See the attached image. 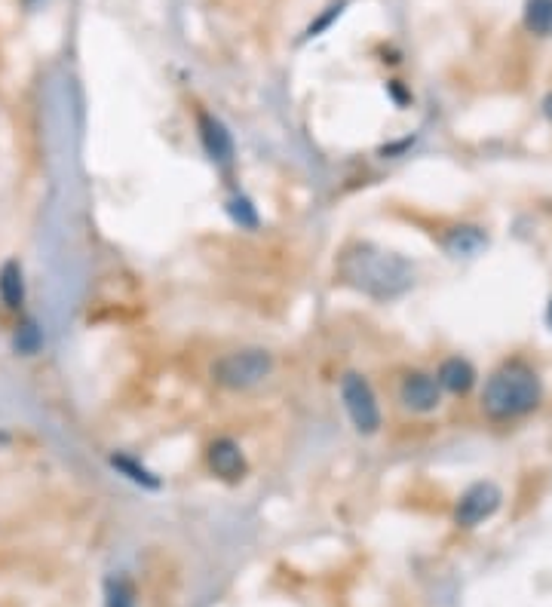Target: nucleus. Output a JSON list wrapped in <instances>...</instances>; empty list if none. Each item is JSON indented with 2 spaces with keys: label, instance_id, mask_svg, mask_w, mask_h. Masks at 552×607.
Returning a JSON list of instances; mask_svg holds the SVG:
<instances>
[{
  "label": "nucleus",
  "instance_id": "nucleus-10",
  "mask_svg": "<svg viewBox=\"0 0 552 607\" xmlns=\"http://www.w3.org/2000/svg\"><path fill=\"white\" fill-rule=\"evenodd\" d=\"M436 381H439L442 390H448V393H454V396H464V393H470L473 384H476V368H473L467 359L451 356V359H445V362L439 365Z\"/></svg>",
  "mask_w": 552,
  "mask_h": 607
},
{
  "label": "nucleus",
  "instance_id": "nucleus-1",
  "mask_svg": "<svg viewBox=\"0 0 552 607\" xmlns=\"http://www.w3.org/2000/svg\"><path fill=\"white\" fill-rule=\"evenodd\" d=\"M338 276L341 283L368 298L390 301L411 289L414 267L396 252L378 249L372 243H353L338 255Z\"/></svg>",
  "mask_w": 552,
  "mask_h": 607
},
{
  "label": "nucleus",
  "instance_id": "nucleus-14",
  "mask_svg": "<svg viewBox=\"0 0 552 607\" xmlns=\"http://www.w3.org/2000/svg\"><path fill=\"white\" fill-rule=\"evenodd\" d=\"M105 607H135V586L126 577H108Z\"/></svg>",
  "mask_w": 552,
  "mask_h": 607
},
{
  "label": "nucleus",
  "instance_id": "nucleus-5",
  "mask_svg": "<svg viewBox=\"0 0 552 607\" xmlns=\"http://www.w3.org/2000/svg\"><path fill=\"white\" fill-rule=\"evenodd\" d=\"M206 466L209 473L218 479V482H227V485H237L249 476V460H246V451L237 439L230 436H218L209 442L206 448Z\"/></svg>",
  "mask_w": 552,
  "mask_h": 607
},
{
  "label": "nucleus",
  "instance_id": "nucleus-17",
  "mask_svg": "<svg viewBox=\"0 0 552 607\" xmlns=\"http://www.w3.org/2000/svg\"><path fill=\"white\" fill-rule=\"evenodd\" d=\"M543 114H546V117L552 120V92H549V96L543 99Z\"/></svg>",
  "mask_w": 552,
  "mask_h": 607
},
{
  "label": "nucleus",
  "instance_id": "nucleus-19",
  "mask_svg": "<svg viewBox=\"0 0 552 607\" xmlns=\"http://www.w3.org/2000/svg\"><path fill=\"white\" fill-rule=\"evenodd\" d=\"M546 319H549V325H552V301H549V310H546Z\"/></svg>",
  "mask_w": 552,
  "mask_h": 607
},
{
  "label": "nucleus",
  "instance_id": "nucleus-2",
  "mask_svg": "<svg viewBox=\"0 0 552 607\" xmlns=\"http://www.w3.org/2000/svg\"><path fill=\"white\" fill-rule=\"evenodd\" d=\"M540 405V378L522 362H506L488 378L482 408L494 420H513Z\"/></svg>",
  "mask_w": 552,
  "mask_h": 607
},
{
  "label": "nucleus",
  "instance_id": "nucleus-16",
  "mask_svg": "<svg viewBox=\"0 0 552 607\" xmlns=\"http://www.w3.org/2000/svg\"><path fill=\"white\" fill-rule=\"evenodd\" d=\"M227 212L234 215V221L243 224V227H255V224H258V215H255V209H252V203L243 200V197H237L234 203H227Z\"/></svg>",
  "mask_w": 552,
  "mask_h": 607
},
{
  "label": "nucleus",
  "instance_id": "nucleus-15",
  "mask_svg": "<svg viewBox=\"0 0 552 607\" xmlns=\"http://www.w3.org/2000/svg\"><path fill=\"white\" fill-rule=\"evenodd\" d=\"M482 243H485V240H482V233H476L473 227H464V230H457V233H454L451 249H454L457 255H470V252H476Z\"/></svg>",
  "mask_w": 552,
  "mask_h": 607
},
{
  "label": "nucleus",
  "instance_id": "nucleus-18",
  "mask_svg": "<svg viewBox=\"0 0 552 607\" xmlns=\"http://www.w3.org/2000/svg\"><path fill=\"white\" fill-rule=\"evenodd\" d=\"M4 445H10V433L0 430V448H4Z\"/></svg>",
  "mask_w": 552,
  "mask_h": 607
},
{
  "label": "nucleus",
  "instance_id": "nucleus-12",
  "mask_svg": "<svg viewBox=\"0 0 552 607\" xmlns=\"http://www.w3.org/2000/svg\"><path fill=\"white\" fill-rule=\"evenodd\" d=\"M40 347H43L40 325H37L34 319H22V322L16 325V335H13V350H16L19 356H34V353H40Z\"/></svg>",
  "mask_w": 552,
  "mask_h": 607
},
{
  "label": "nucleus",
  "instance_id": "nucleus-11",
  "mask_svg": "<svg viewBox=\"0 0 552 607\" xmlns=\"http://www.w3.org/2000/svg\"><path fill=\"white\" fill-rule=\"evenodd\" d=\"M525 28L537 37H552V0H525Z\"/></svg>",
  "mask_w": 552,
  "mask_h": 607
},
{
  "label": "nucleus",
  "instance_id": "nucleus-9",
  "mask_svg": "<svg viewBox=\"0 0 552 607\" xmlns=\"http://www.w3.org/2000/svg\"><path fill=\"white\" fill-rule=\"evenodd\" d=\"M28 298V286H25V270L19 258H7L0 264V304L7 310H22Z\"/></svg>",
  "mask_w": 552,
  "mask_h": 607
},
{
  "label": "nucleus",
  "instance_id": "nucleus-13",
  "mask_svg": "<svg viewBox=\"0 0 552 607\" xmlns=\"http://www.w3.org/2000/svg\"><path fill=\"white\" fill-rule=\"evenodd\" d=\"M111 466L117 473H123L129 482H135V485H142V488H160V479L151 473V470H145V466H138L132 457H126V454H114L111 457Z\"/></svg>",
  "mask_w": 552,
  "mask_h": 607
},
{
  "label": "nucleus",
  "instance_id": "nucleus-4",
  "mask_svg": "<svg viewBox=\"0 0 552 607\" xmlns=\"http://www.w3.org/2000/svg\"><path fill=\"white\" fill-rule=\"evenodd\" d=\"M341 405L359 436H375L381 430V424H384L381 402H378L372 384H368V378L359 375V371H347L341 378Z\"/></svg>",
  "mask_w": 552,
  "mask_h": 607
},
{
  "label": "nucleus",
  "instance_id": "nucleus-8",
  "mask_svg": "<svg viewBox=\"0 0 552 607\" xmlns=\"http://www.w3.org/2000/svg\"><path fill=\"white\" fill-rule=\"evenodd\" d=\"M197 135H200V145H203L206 157L215 166H230V163H234V154H237L234 135L227 132V126L215 114H209L203 108L197 111Z\"/></svg>",
  "mask_w": 552,
  "mask_h": 607
},
{
  "label": "nucleus",
  "instance_id": "nucleus-6",
  "mask_svg": "<svg viewBox=\"0 0 552 607\" xmlns=\"http://www.w3.org/2000/svg\"><path fill=\"white\" fill-rule=\"evenodd\" d=\"M503 494L494 482H476L473 488H467L457 500V509H454V522L460 528H476L482 525L485 519H491L497 506H500Z\"/></svg>",
  "mask_w": 552,
  "mask_h": 607
},
{
  "label": "nucleus",
  "instance_id": "nucleus-3",
  "mask_svg": "<svg viewBox=\"0 0 552 607\" xmlns=\"http://www.w3.org/2000/svg\"><path fill=\"white\" fill-rule=\"evenodd\" d=\"M273 368H276V362H273L270 350L243 347V350H230L212 362V381L224 390L246 393V390H255L258 384H264L273 375Z\"/></svg>",
  "mask_w": 552,
  "mask_h": 607
},
{
  "label": "nucleus",
  "instance_id": "nucleus-7",
  "mask_svg": "<svg viewBox=\"0 0 552 607\" xmlns=\"http://www.w3.org/2000/svg\"><path fill=\"white\" fill-rule=\"evenodd\" d=\"M399 402L414 414L436 411L442 402V387H439L436 375H427V371H408V375L399 381Z\"/></svg>",
  "mask_w": 552,
  "mask_h": 607
}]
</instances>
